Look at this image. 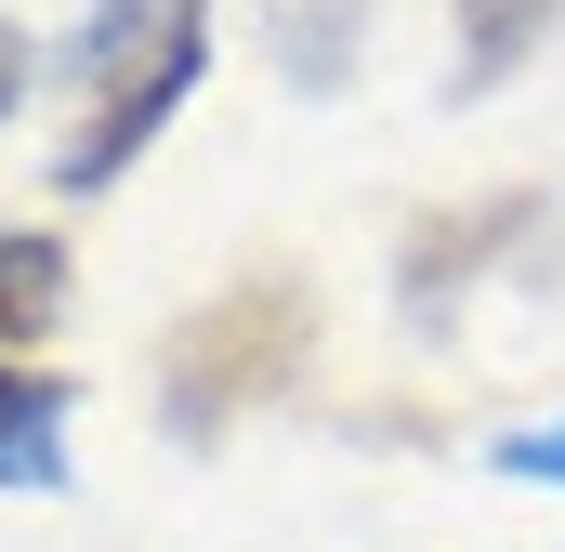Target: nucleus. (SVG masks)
<instances>
[{
    "instance_id": "6",
    "label": "nucleus",
    "mask_w": 565,
    "mask_h": 552,
    "mask_svg": "<svg viewBox=\"0 0 565 552\" xmlns=\"http://www.w3.org/2000/svg\"><path fill=\"white\" fill-rule=\"evenodd\" d=\"M487 460H500L513 487H565V421H526V434H500Z\"/></svg>"
},
{
    "instance_id": "5",
    "label": "nucleus",
    "mask_w": 565,
    "mask_h": 552,
    "mask_svg": "<svg viewBox=\"0 0 565 552\" xmlns=\"http://www.w3.org/2000/svg\"><path fill=\"white\" fill-rule=\"evenodd\" d=\"M553 13H565V0H460V79H473V93L513 79V66L553 40Z\"/></svg>"
},
{
    "instance_id": "3",
    "label": "nucleus",
    "mask_w": 565,
    "mask_h": 552,
    "mask_svg": "<svg viewBox=\"0 0 565 552\" xmlns=\"http://www.w3.org/2000/svg\"><path fill=\"white\" fill-rule=\"evenodd\" d=\"M66 408H79V382L0 355V487H26V500L66 487Z\"/></svg>"
},
{
    "instance_id": "4",
    "label": "nucleus",
    "mask_w": 565,
    "mask_h": 552,
    "mask_svg": "<svg viewBox=\"0 0 565 552\" xmlns=\"http://www.w3.org/2000/svg\"><path fill=\"white\" fill-rule=\"evenodd\" d=\"M66 316V237H0V355H26Z\"/></svg>"
},
{
    "instance_id": "2",
    "label": "nucleus",
    "mask_w": 565,
    "mask_h": 552,
    "mask_svg": "<svg viewBox=\"0 0 565 552\" xmlns=\"http://www.w3.org/2000/svg\"><path fill=\"white\" fill-rule=\"evenodd\" d=\"M198 66H211V0H171V13H158V40H145L132 66H106V79H93V119H79V145H66V198H106L145 145L171 132V106L198 93Z\"/></svg>"
},
{
    "instance_id": "1",
    "label": "nucleus",
    "mask_w": 565,
    "mask_h": 552,
    "mask_svg": "<svg viewBox=\"0 0 565 552\" xmlns=\"http://www.w3.org/2000/svg\"><path fill=\"white\" fill-rule=\"evenodd\" d=\"M302 342H316V302L289 276H237L224 302H198L158 355V421L184 447H211L224 421H250L277 382H302Z\"/></svg>"
},
{
    "instance_id": "7",
    "label": "nucleus",
    "mask_w": 565,
    "mask_h": 552,
    "mask_svg": "<svg viewBox=\"0 0 565 552\" xmlns=\"http://www.w3.org/2000/svg\"><path fill=\"white\" fill-rule=\"evenodd\" d=\"M26 66H40V53H26V40H13V26H0V119H13V106H26Z\"/></svg>"
}]
</instances>
